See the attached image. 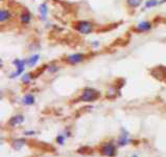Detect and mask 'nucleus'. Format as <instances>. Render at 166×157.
<instances>
[{"label":"nucleus","mask_w":166,"mask_h":157,"mask_svg":"<svg viewBox=\"0 0 166 157\" xmlns=\"http://www.w3.org/2000/svg\"><path fill=\"white\" fill-rule=\"evenodd\" d=\"M38 60H39V56L35 55V56H32V58H29V60L27 61V64H28V66H34L36 63L38 62Z\"/></svg>","instance_id":"nucleus-12"},{"label":"nucleus","mask_w":166,"mask_h":157,"mask_svg":"<svg viewBox=\"0 0 166 157\" xmlns=\"http://www.w3.org/2000/svg\"><path fill=\"white\" fill-rule=\"evenodd\" d=\"M64 139H65V138H64V136H62V135L58 136V137H57V140H58V143L60 144V145H63V144H64Z\"/></svg>","instance_id":"nucleus-18"},{"label":"nucleus","mask_w":166,"mask_h":157,"mask_svg":"<svg viewBox=\"0 0 166 157\" xmlns=\"http://www.w3.org/2000/svg\"><path fill=\"white\" fill-rule=\"evenodd\" d=\"M29 78H30V75H23L22 81H23V82H25V83H28Z\"/></svg>","instance_id":"nucleus-17"},{"label":"nucleus","mask_w":166,"mask_h":157,"mask_svg":"<svg viewBox=\"0 0 166 157\" xmlns=\"http://www.w3.org/2000/svg\"><path fill=\"white\" fill-rule=\"evenodd\" d=\"M132 157H138L137 155H134V156H132Z\"/></svg>","instance_id":"nucleus-20"},{"label":"nucleus","mask_w":166,"mask_h":157,"mask_svg":"<svg viewBox=\"0 0 166 157\" xmlns=\"http://www.w3.org/2000/svg\"><path fill=\"white\" fill-rule=\"evenodd\" d=\"M25 63H27V62H25V61H23V60H15L14 61V64L17 66V71L12 73L11 78H14V77H17V75H21V73L23 72V70H24Z\"/></svg>","instance_id":"nucleus-5"},{"label":"nucleus","mask_w":166,"mask_h":157,"mask_svg":"<svg viewBox=\"0 0 166 157\" xmlns=\"http://www.w3.org/2000/svg\"><path fill=\"white\" fill-rule=\"evenodd\" d=\"M30 14L29 13H25V14H23L21 16V21L23 22V23H28V22L30 21Z\"/></svg>","instance_id":"nucleus-14"},{"label":"nucleus","mask_w":166,"mask_h":157,"mask_svg":"<svg viewBox=\"0 0 166 157\" xmlns=\"http://www.w3.org/2000/svg\"><path fill=\"white\" fill-rule=\"evenodd\" d=\"M119 145L120 146H124L126 145L127 143H129V139H127V134H123V135L121 136V138L119 139Z\"/></svg>","instance_id":"nucleus-15"},{"label":"nucleus","mask_w":166,"mask_h":157,"mask_svg":"<svg viewBox=\"0 0 166 157\" xmlns=\"http://www.w3.org/2000/svg\"><path fill=\"white\" fill-rule=\"evenodd\" d=\"M24 121V117H23L22 115H16V116H14V117H12L11 120H9V124L11 126H16L18 125V124H21Z\"/></svg>","instance_id":"nucleus-7"},{"label":"nucleus","mask_w":166,"mask_h":157,"mask_svg":"<svg viewBox=\"0 0 166 157\" xmlns=\"http://www.w3.org/2000/svg\"><path fill=\"white\" fill-rule=\"evenodd\" d=\"M39 12L41 13V16H42V19L45 20L46 19V15H47V6H46L45 3L41 4L39 6Z\"/></svg>","instance_id":"nucleus-10"},{"label":"nucleus","mask_w":166,"mask_h":157,"mask_svg":"<svg viewBox=\"0 0 166 157\" xmlns=\"http://www.w3.org/2000/svg\"><path fill=\"white\" fill-rule=\"evenodd\" d=\"M126 2L131 7H138L141 4L142 0H126Z\"/></svg>","instance_id":"nucleus-11"},{"label":"nucleus","mask_w":166,"mask_h":157,"mask_svg":"<svg viewBox=\"0 0 166 157\" xmlns=\"http://www.w3.org/2000/svg\"><path fill=\"white\" fill-rule=\"evenodd\" d=\"M99 92L94 89H91V88H87V89L84 90L83 94H81V100L83 102H94L99 98Z\"/></svg>","instance_id":"nucleus-1"},{"label":"nucleus","mask_w":166,"mask_h":157,"mask_svg":"<svg viewBox=\"0 0 166 157\" xmlns=\"http://www.w3.org/2000/svg\"><path fill=\"white\" fill-rule=\"evenodd\" d=\"M9 18H11V14H9V11H6V10H1L0 11V21L4 22Z\"/></svg>","instance_id":"nucleus-8"},{"label":"nucleus","mask_w":166,"mask_h":157,"mask_svg":"<svg viewBox=\"0 0 166 157\" xmlns=\"http://www.w3.org/2000/svg\"><path fill=\"white\" fill-rule=\"evenodd\" d=\"M23 144H24V140H22V139H18V140L14 141L13 147H14L15 150H20V149H21V147L23 146Z\"/></svg>","instance_id":"nucleus-13"},{"label":"nucleus","mask_w":166,"mask_h":157,"mask_svg":"<svg viewBox=\"0 0 166 157\" xmlns=\"http://www.w3.org/2000/svg\"><path fill=\"white\" fill-rule=\"evenodd\" d=\"M92 45H93V46H98V42H96V43H93V44H92Z\"/></svg>","instance_id":"nucleus-19"},{"label":"nucleus","mask_w":166,"mask_h":157,"mask_svg":"<svg viewBox=\"0 0 166 157\" xmlns=\"http://www.w3.org/2000/svg\"><path fill=\"white\" fill-rule=\"evenodd\" d=\"M150 27H152V25H150L149 22L143 21V22H140V23L137 25L136 29L139 30V32H146V30L150 29Z\"/></svg>","instance_id":"nucleus-6"},{"label":"nucleus","mask_w":166,"mask_h":157,"mask_svg":"<svg viewBox=\"0 0 166 157\" xmlns=\"http://www.w3.org/2000/svg\"><path fill=\"white\" fill-rule=\"evenodd\" d=\"M84 60V55L81 54H74V55H71V56H68L66 58V62L69 63V64H77V63L81 62Z\"/></svg>","instance_id":"nucleus-4"},{"label":"nucleus","mask_w":166,"mask_h":157,"mask_svg":"<svg viewBox=\"0 0 166 157\" xmlns=\"http://www.w3.org/2000/svg\"><path fill=\"white\" fill-rule=\"evenodd\" d=\"M92 29H93V25H92L90 22H87V21L78 22L77 25H76V29L80 33H81V34H85V35L91 33Z\"/></svg>","instance_id":"nucleus-2"},{"label":"nucleus","mask_w":166,"mask_h":157,"mask_svg":"<svg viewBox=\"0 0 166 157\" xmlns=\"http://www.w3.org/2000/svg\"><path fill=\"white\" fill-rule=\"evenodd\" d=\"M158 4V1L157 0H149V1L145 3V6L146 7H152V6H155Z\"/></svg>","instance_id":"nucleus-16"},{"label":"nucleus","mask_w":166,"mask_h":157,"mask_svg":"<svg viewBox=\"0 0 166 157\" xmlns=\"http://www.w3.org/2000/svg\"><path fill=\"white\" fill-rule=\"evenodd\" d=\"M34 103H35V98H34V95H32V94L25 95L24 98H23V104H24V105L29 106V105H32Z\"/></svg>","instance_id":"nucleus-9"},{"label":"nucleus","mask_w":166,"mask_h":157,"mask_svg":"<svg viewBox=\"0 0 166 157\" xmlns=\"http://www.w3.org/2000/svg\"><path fill=\"white\" fill-rule=\"evenodd\" d=\"M100 152L104 155L112 157L116 154V149H115V147L112 145V144H108V145H104L103 148L100 149Z\"/></svg>","instance_id":"nucleus-3"}]
</instances>
